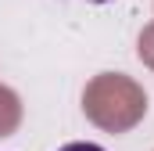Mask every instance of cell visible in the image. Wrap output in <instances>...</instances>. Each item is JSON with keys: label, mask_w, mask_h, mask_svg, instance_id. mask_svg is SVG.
Segmentation results:
<instances>
[{"label": "cell", "mask_w": 154, "mask_h": 151, "mask_svg": "<svg viewBox=\"0 0 154 151\" xmlns=\"http://www.w3.org/2000/svg\"><path fill=\"white\" fill-rule=\"evenodd\" d=\"M57 151H104V148H100V144H82V140H79V144H65V148H57Z\"/></svg>", "instance_id": "cell-1"}]
</instances>
